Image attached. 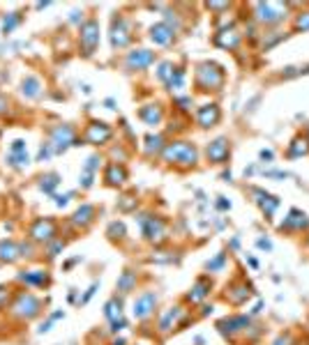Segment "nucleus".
Instances as JSON below:
<instances>
[{"label": "nucleus", "mask_w": 309, "mask_h": 345, "mask_svg": "<svg viewBox=\"0 0 309 345\" xmlns=\"http://www.w3.org/2000/svg\"><path fill=\"white\" fill-rule=\"evenodd\" d=\"M164 161L168 163H178V166H194L196 163V147L192 143H184V140H175L171 145L164 147Z\"/></svg>", "instance_id": "obj_1"}, {"label": "nucleus", "mask_w": 309, "mask_h": 345, "mask_svg": "<svg viewBox=\"0 0 309 345\" xmlns=\"http://www.w3.org/2000/svg\"><path fill=\"white\" fill-rule=\"evenodd\" d=\"M196 81H199V85L203 88V90H217L224 83V71L219 69L217 65L206 62V65H201L199 71H196Z\"/></svg>", "instance_id": "obj_2"}, {"label": "nucleus", "mask_w": 309, "mask_h": 345, "mask_svg": "<svg viewBox=\"0 0 309 345\" xmlns=\"http://www.w3.org/2000/svg\"><path fill=\"white\" fill-rule=\"evenodd\" d=\"M139 226H141V232L146 235V239H150V242H162L166 237V223L157 216L141 214L139 216Z\"/></svg>", "instance_id": "obj_3"}, {"label": "nucleus", "mask_w": 309, "mask_h": 345, "mask_svg": "<svg viewBox=\"0 0 309 345\" xmlns=\"http://www.w3.org/2000/svg\"><path fill=\"white\" fill-rule=\"evenodd\" d=\"M70 145H79L76 138H74V129L67 127V124L53 129V134H51V147H53V152H63V150H67Z\"/></svg>", "instance_id": "obj_4"}, {"label": "nucleus", "mask_w": 309, "mask_h": 345, "mask_svg": "<svg viewBox=\"0 0 309 345\" xmlns=\"http://www.w3.org/2000/svg\"><path fill=\"white\" fill-rule=\"evenodd\" d=\"M14 313L21 315V318H35L39 313V299H35L30 292H23L17 297V304H14Z\"/></svg>", "instance_id": "obj_5"}, {"label": "nucleus", "mask_w": 309, "mask_h": 345, "mask_svg": "<svg viewBox=\"0 0 309 345\" xmlns=\"http://www.w3.org/2000/svg\"><path fill=\"white\" fill-rule=\"evenodd\" d=\"M99 44V26L97 21H88L81 26V46H83V53L92 55L95 46Z\"/></svg>", "instance_id": "obj_6"}, {"label": "nucleus", "mask_w": 309, "mask_h": 345, "mask_svg": "<svg viewBox=\"0 0 309 345\" xmlns=\"http://www.w3.org/2000/svg\"><path fill=\"white\" fill-rule=\"evenodd\" d=\"M109 138H111L109 124H104V122H92V124H88V129H86V143H92V145H102V143H106Z\"/></svg>", "instance_id": "obj_7"}, {"label": "nucleus", "mask_w": 309, "mask_h": 345, "mask_svg": "<svg viewBox=\"0 0 309 345\" xmlns=\"http://www.w3.org/2000/svg\"><path fill=\"white\" fill-rule=\"evenodd\" d=\"M53 235H55V223L51 221V219H39V221H35V226L30 228V237H33L35 242H49Z\"/></svg>", "instance_id": "obj_8"}, {"label": "nucleus", "mask_w": 309, "mask_h": 345, "mask_svg": "<svg viewBox=\"0 0 309 345\" xmlns=\"http://www.w3.org/2000/svg\"><path fill=\"white\" fill-rule=\"evenodd\" d=\"M155 304H157V295H152V292H146V295H141L134 302V318H139V320L148 318V315L155 311Z\"/></svg>", "instance_id": "obj_9"}, {"label": "nucleus", "mask_w": 309, "mask_h": 345, "mask_svg": "<svg viewBox=\"0 0 309 345\" xmlns=\"http://www.w3.org/2000/svg\"><path fill=\"white\" fill-rule=\"evenodd\" d=\"M256 12H259V19L261 21H268V23H272V21H279V19L284 17V12H286V7L284 5H277V3H259L256 5Z\"/></svg>", "instance_id": "obj_10"}, {"label": "nucleus", "mask_w": 309, "mask_h": 345, "mask_svg": "<svg viewBox=\"0 0 309 345\" xmlns=\"http://www.w3.org/2000/svg\"><path fill=\"white\" fill-rule=\"evenodd\" d=\"M226 156H228V140L226 138H217L208 145V159H210L212 163H224Z\"/></svg>", "instance_id": "obj_11"}, {"label": "nucleus", "mask_w": 309, "mask_h": 345, "mask_svg": "<svg viewBox=\"0 0 309 345\" xmlns=\"http://www.w3.org/2000/svg\"><path fill=\"white\" fill-rule=\"evenodd\" d=\"M111 44L113 49H122L130 44V33H127V26L122 19H115L113 21V28H111Z\"/></svg>", "instance_id": "obj_12"}, {"label": "nucleus", "mask_w": 309, "mask_h": 345, "mask_svg": "<svg viewBox=\"0 0 309 345\" xmlns=\"http://www.w3.org/2000/svg\"><path fill=\"white\" fill-rule=\"evenodd\" d=\"M155 60V53L152 51H146V49H139V51H132L130 55H127V65L132 67V69H143V67H148Z\"/></svg>", "instance_id": "obj_13"}, {"label": "nucleus", "mask_w": 309, "mask_h": 345, "mask_svg": "<svg viewBox=\"0 0 309 345\" xmlns=\"http://www.w3.org/2000/svg\"><path fill=\"white\" fill-rule=\"evenodd\" d=\"M199 124L201 127H212V124H217L219 120V108L215 104H208V106H201L199 108Z\"/></svg>", "instance_id": "obj_14"}, {"label": "nucleus", "mask_w": 309, "mask_h": 345, "mask_svg": "<svg viewBox=\"0 0 309 345\" xmlns=\"http://www.w3.org/2000/svg\"><path fill=\"white\" fill-rule=\"evenodd\" d=\"M150 37L155 44H171V39H173V28L166 26V23H157V26H152L150 30Z\"/></svg>", "instance_id": "obj_15"}, {"label": "nucleus", "mask_w": 309, "mask_h": 345, "mask_svg": "<svg viewBox=\"0 0 309 345\" xmlns=\"http://www.w3.org/2000/svg\"><path fill=\"white\" fill-rule=\"evenodd\" d=\"M19 255H21V248H19L17 242H10V239L0 242V260L3 263H14Z\"/></svg>", "instance_id": "obj_16"}, {"label": "nucleus", "mask_w": 309, "mask_h": 345, "mask_svg": "<svg viewBox=\"0 0 309 345\" xmlns=\"http://www.w3.org/2000/svg\"><path fill=\"white\" fill-rule=\"evenodd\" d=\"M247 322H250V320L240 315V318H226V320H222L217 327H219V331H222V334H233V331H240L242 327H247Z\"/></svg>", "instance_id": "obj_17"}, {"label": "nucleus", "mask_w": 309, "mask_h": 345, "mask_svg": "<svg viewBox=\"0 0 309 345\" xmlns=\"http://www.w3.org/2000/svg\"><path fill=\"white\" fill-rule=\"evenodd\" d=\"M125 180H127V170L122 166L111 163V166L106 168V182H109L111 187H118V184H122Z\"/></svg>", "instance_id": "obj_18"}, {"label": "nucleus", "mask_w": 309, "mask_h": 345, "mask_svg": "<svg viewBox=\"0 0 309 345\" xmlns=\"http://www.w3.org/2000/svg\"><path fill=\"white\" fill-rule=\"evenodd\" d=\"M21 92L26 95V97H30V99L39 97V92H42V85H39V78H35V76H28V78H23V83H21Z\"/></svg>", "instance_id": "obj_19"}, {"label": "nucleus", "mask_w": 309, "mask_h": 345, "mask_svg": "<svg viewBox=\"0 0 309 345\" xmlns=\"http://www.w3.org/2000/svg\"><path fill=\"white\" fill-rule=\"evenodd\" d=\"M19 279H21L23 283H28V286H44V283H49V276L44 274V272H39V270L23 272V274H19Z\"/></svg>", "instance_id": "obj_20"}, {"label": "nucleus", "mask_w": 309, "mask_h": 345, "mask_svg": "<svg viewBox=\"0 0 309 345\" xmlns=\"http://www.w3.org/2000/svg\"><path fill=\"white\" fill-rule=\"evenodd\" d=\"M180 315H182V308H180V306L168 308V311L164 313V318L159 320V329H162V331H168V329H171L175 322H178Z\"/></svg>", "instance_id": "obj_21"}, {"label": "nucleus", "mask_w": 309, "mask_h": 345, "mask_svg": "<svg viewBox=\"0 0 309 345\" xmlns=\"http://www.w3.org/2000/svg\"><path fill=\"white\" fill-rule=\"evenodd\" d=\"M104 315L111 320V324L125 320L122 318V308H120V299H111V302H106V306H104Z\"/></svg>", "instance_id": "obj_22"}, {"label": "nucleus", "mask_w": 309, "mask_h": 345, "mask_svg": "<svg viewBox=\"0 0 309 345\" xmlns=\"http://www.w3.org/2000/svg\"><path fill=\"white\" fill-rule=\"evenodd\" d=\"M92 214H95V207L92 205H81L79 210H76V214H74L72 221H74L76 226H88V223L92 221Z\"/></svg>", "instance_id": "obj_23"}, {"label": "nucleus", "mask_w": 309, "mask_h": 345, "mask_svg": "<svg viewBox=\"0 0 309 345\" xmlns=\"http://www.w3.org/2000/svg\"><path fill=\"white\" fill-rule=\"evenodd\" d=\"M139 115H141V120L146 124H159V120H162V111H159V106H143Z\"/></svg>", "instance_id": "obj_24"}, {"label": "nucleus", "mask_w": 309, "mask_h": 345, "mask_svg": "<svg viewBox=\"0 0 309 345\" xmlns=\"http://www.w3.org/2000/svg\"><path fill=\"white\" fill-rule=\"evenodd\" d=\"M208 290H210V281L199 279L196 281V286H194V290L190 292V302H201V299L208 295Z\"/></svg>", "instance_id": "obj_25"}, {"label": "nucleus", "mask_w": 309, "mask_h": 345, "mask_svg": "<svg viewBox=\"0 0 309 345\" xmlns=\"http://www.w3.org/2000/svg\"><path fill=\"white\" fill-rule=\"evenodd\" d=\"M307 219H304V214L302 212H298V210H291V214H288V219L282 223V230L284 228H302V226H307Z\"/></svg>", "instance_id": "obj_26"}, {"label": "nucleus", "mask_w": 309, "mask_h": 345, "mask_svg": "<svg viewBox=\"0 0 309 345\" xmlns=\"http://www.w3.org/2000/svg\"><path fill=\"white\" fill-rule=\"evenodd\" d=\"M136 286V274L134 272H122V274H120V279H118V290L120 292H130L132 288Z\"/></svg>", "instance_id": "obj_27"}, {"label": "nucleus", "mask_w": 309, "mask_h": 345, "mask_svg": "<svg viewBox=\"0 0 309 345\" xmlns=\"http://www.w3.org/2000/svg\"><path fill=\"white\" fill-rule=\"evenodd\" d=\"M215 42L219 44V46H224V49H233L235 44H238V35L233 33V30H224V33L217 35V39Z\"/></svg>", "instance_id": "obj_28"}, {"label": "nucleus", "mask_w": 309, "mask_h": 345, "mask_svg": "<svg viewBox=\"0 0 309 345\" xmlns=\"http://www.w3.org/2000/svg\"><path fill=\"white\" fill-rule=\"evenodd\" d=\"M42 182H39V187H42V191H46V194H53V189L58 187L60 178L55 175V172H49V175H42Z\"/></svg>", "instance_id": "obj_29"}, {"label": "nucleus", "mask_w": 309, "mask_h": 345, "mask_svg": "<svg viewBox=\"0 0 309 345\" xmlns=\"http://www.w3.org/2000/svg\"><path fill=\"white\" fill-rule=\"evenodd\" d=\"M19 23H21V14H19V12H12V14H7V17L3 19V33L10 35L12 30L19 26Z\"/></svg>", "instance_id": "obj_30"}, {"label": "nucleus", "mask_w": 309, "mask_h": 345, "mask_svg": "<svg viewBox=\"0 0 309 345\" xmlns=\"http://www.w3.org/2000/svg\"><path fill=\"white\" fill-rule=\"evenodd\" d=\"M30 163V159H28L26 152H10V166L14 168H23Z\"/></svg>", "instance_id": "obj_31"}, {"label": "nucleus", "mask_w": 309, "mask_h": 345, "mask_svg": "<svg viewBox=\"0 0 309 345\" xmlns=\"http://www.w3.org/2000/svg\"><path fill=\"white\" fill-rule=\"evenodd\" d=\"M162 150V136H146V152L148 154H155V152Z\"/></svg>", "instance_id": "obj_32"}, {"label": "nucleus", "mask_w": 309, "mask_h": 345, "mask_svg": "<svg viewBox=\"0 0 309 345\" xmlns=\"http://www.w3.org/2000/svg\"><path fill=\"white\" fill-rule=\"evenodd\" d=\"M233 290H235V292H231V290L226 292V297H228V299H231L233 304H240V302H244V299L250 297V290H247V288H233Z\"/></svg>", "instance_id": "obj_33"}, {"label": "nucleus", "mask_w": 309, "mask_h": 345, "mask_svg": "<svg viewBox=\"0 0 309 345\" xmlns=\"http://www.w3.org/2000/svg\"><path fill=\"white\" fill-rule=\"evenodd\" d=\"M184 83V71L182 69H173V76L168 78V85L173 88V90H178V88H182Z\"/></svg>", "instance_id": "obj_34"}, {"label": "nucleus", "mask_w": 309, "mask_h": 345, "mask_svg": "<svg viewBox=\"0 0 309 345\" xmlns=\"http://www.w3.org/2000/svg\"><path fill=\"white\" fill-rule=\"evenodd\" d=\"M134 205H136V198H134V196H122V200L118 203V210L130 212V210H134Z\"/></svg>", "instance_id": "obj_35"}, {"label": "nucleus", "mask_w": 309, "mask_h": 345, "mask_svg": "<svg viewBox=\"0 0 309 345\" xmlns=\"http://www.w3.org/2000/svg\"><path fill=\"white\" fill-rule=\"evenodd\" d=\"M109 237H125V226L122 223H118V221H113L109 226Z\"/></svg>", "instance_id": "obj_36"}, {"label": "nucleus", "mask_w": 309, "mask_h": 345, "mask_svg": "<svg viewBox=\"0 0 309 345\" xmlns=\"http://www.w3.org/2000/svg\"><path fill=\"white\" fill-rule=\"evenodd\" d=\"M173 69H175V67H171V65H168V62H164V65L159 67L157 76H159V78H162V81H166V83H168V78L173 76Z\"/></svg>", "instance_id": "obj_37"}, {"label": "nucleus", "mask_w": 309, "mask_h": 345, "mask_svg": "<svg viewBox=\"0 0 309 345\" xmlns=\"http://www.w3.org/2000/svg\"><path fill=\"white\" fill-rule=\"evenodd\" d=\"M224 260H226V253H217V258H215V260H210V263H208L206 267H208V270H210V272H215V270H219V267H222V265H224Z\"/></svg>", "instance_id": "obj_38"}, {"label": "nucleus", "mask_w": 309, "mask_h": 345, "mask_svg": "<svg viewBox=\"0 0 309 345\" xmlns=\"http://www.w3.org/2000/svg\"><path fill=\"white\" fill-rule=\"evenodd\" d=\"M51 152H53V147H51V143H46V145H42V147H39V152H37V161H44V159H49V156H51Z\"/></svg>", "instance_id": "obj_39"}, {"label": "nucleus", "mask_w": 309, "mask_h": 345, "mask_svg": "<svg viewBox=\"0 0 309 345\" xmlns=\"http://www.w3.org/2000/svg\"><path fill=\"white\" fill-rule=\"evenodd\" d=\"M97 166H99V156H90L86 161V166H83V172H92Z\"/></svg>", "instance_id": "obj_40"}, {"label": "nucleus", "mask_w": 309, "mask_h": 345, "mask_svg": "<svg viewBox=\"0 0 309 345\" xmlns=\"http://www.w3.org/2000/svg\"><path fill=\"white\" fill-rule=\"evenodd\" d=\"M58 251H63V242H53L49 246V258H55L58 255Z\"/></svg>", "instance_id": "obj_41"}, {"label": "nucleus", "mask_w": 309, "mask_h": 345, "mask_svg": "<svg viewBox=\"0 0 309 345\" xmlns=\"http://www.w3.org/2000/svg\"><path fill=\"white\" fill-rule=\"evenodd\" d=\"M298 28H302V30H309V12H304L302 17L298 19Z\"/></svg>", "instance_id": "obj_42"}, {"label": "nucleus", "mask_w": 309, "mask_h": 345, "mask_svg": "<svg viewBox=\"0 0 309 345\" xmlns=\"http://www.w3.org/2000/svg\"><path fill=\"white\" fill-rule=\"evenodd\" d=\"M298 145H293V154H307L309 152V145H300V140H295Z\"/></svg>", "instance_id": "obj_43"}, {"label": "nucleus", "mask_w": 309, "mask_h": 345, "mask_svg": "<svg viewBox=\"0 0 309 345\" xmlns=\"http://www.w3.org/2000/svg\"><path fill=\"white\" fill-rule=\"evenodd\" d=\"M70 198H72V194H67V196H55V205H58V207H65L67 203H70Z\"/></svg>", "instance_id": "obj_44"}, {"label": "nucleus", "mask_w": 309, "mask_h": 345, "mask_svg": "<svg viewBox=\"0 0 309 345\" xmlns=\"http://www.w3.org/2000/svg\"><path fill=\"white\" fill-rule=\"evenodd\" d=\"M10 152H26V143H23V140H14Z\"/></svg>", "instance_id": "obj_45"}, {"label": "nucleus", "mask_w": 309, "mask_h": 345, "mask_svg": "<svg viewBox=\"0 0 309 345\" xmlns=\"http://www.w3.org/2000/svg\"><path fill=\"white\" fill-rule=\"evenodd\" d=\"M95 290H97V283H92V286H90V290H88L86 295L81 297V304H88V299H90V297L95 295Z\"/></svg>", "instance_id": "obj_46"}, {"label": "nucleus", "mask_w": 309, "mask_h": 345, "mask_svg": "<svg viewBox=\"0 0 309 345\" xmlns=\"http://www.w3.org/2000/svg\"><path fill=\"white\" fill-rule=\"evenodd\" d=\"M7 299H10V292H7L5 286H0V306H3V304H7Z\"/></svg>", "instance_id": "obj_47"}, {"label": "nucleus", "mask_w": 309, "mask_h": 345, "mask_svg": "<svg viewBox=\"0 0 309 345\" xmlns=\"http://www.w3.org/2000/svg\"><path fill=\"white\" fill-rule=\"evenodd\" d=\"M217 207H219V210H228V207H231V203H226V200H217Z\"/></svg>", "instance_id": "obj_48"}, {"label": "nucleus", "mask_w": 309, "mask_h": 345, "mask_svg": "<svg viewBox=\"0 0 309 345\" xmlns=\"http://www.w3.org/2000/svg\"><path fill=\"white\" fill-rule=\"evenodd\" d=\"M5 111H7V99L0 95V113H5Z\"/></svg>", "instance_id": "obj_49"}, {"label": "nucleus", "mask_w": 309, "mask_h": 345, "mask_svg": "<svg viewBox=\"0 0 309 345\" xmlns=\"http://www.w3.org/2000/svg\"><path fill=\"white\" fill-rule=\"evenodd\" d=\"M208 7H212V10H224V7H226V5H224V3H210V5H208Z\"/></svg>", "instance_id": "obj_50"}, {"label": "nucleus", "mask_w": 309, "mask_h": 345, "mask_svg": "<svg viewBox=\"0 0 309 345\" xmlns=\"http://www.w3.org/2000/svg\"><path fill=\"white\" fill-rule=\"evenodd\" d=\"M288 340H291V338H288V336H286V338H284V336H282V338H277V340H275V345H286Z\"/></svg>", "instance_id": "obj_51"}, {"label": "nucleus", "mask_w": 309, "mask_h": 345, "mask_svg": "<svg viewBox=\"0 0 309 345\" xmlns=\"http://www.w3.org/2000/svg\"><path fill=\"white\" fill-rule=\"evenodd\" d=\"M261 159H272V152L270 150H263V152H261Z\"/></svg>", "instance_id": "obj_52"}, {"label": "nucleus", "mask_w": 309, "mask_h": 345, "mask_svg": "<svg viewBox=\"0 0 309 345\" xmlns=\"http://www.w3.org/2000/svg\"><path fill=\"white\" fill-rule=\"evenodd\" d=\"M259 246L261 248H270V242H268V239H259Z\"/></svg>", "instance_id": "obj_53"}, {"label": "nucleus", "mask_w": 309, "mask_h": 345, "mask_svg": "<svg viewBox=\"0 0 309 345\" xmlns=\"http://www.w3.org/2000/svg\"><path fill=\"white\" fill-rule=\"evenodd\" d=\"M113 345H125V340H122V338H118V340H113Z\"/></svg>", "instance_id": "obj_54"}, {"label": "nucleus", "mask_w": 309, "mask_h": 345, "mask_svg": "<svg viewBox=\"0 0 309 345\" xmlns=\"http://www.w3.org/2000/svg\"><path fill=\"white\" fill-rule=\"evenodd\" d=\"M72 345H74V343H72Z\"/></svg>", "instance_id": "obj_55"}]
</instances>
